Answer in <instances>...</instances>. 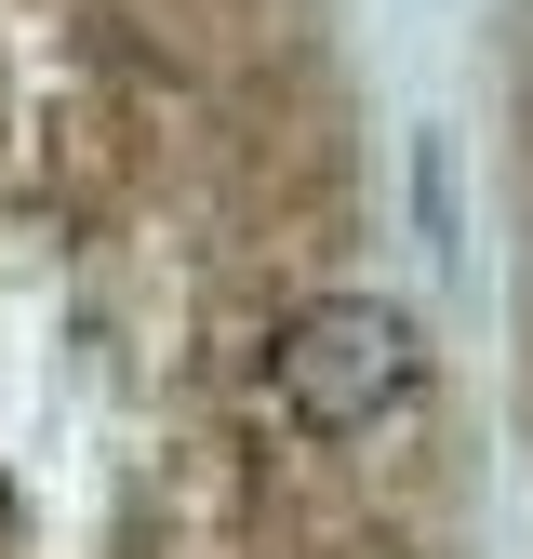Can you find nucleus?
I'll use <instances>...</instances> for the list:
<instances>
[{"label": "nucleus", "instance_id": "obj_2", "mask_svg": "<svg viewBox=\"0 0 533 559\" xmlns=\"http://www.w3.org/2000/svg\"><path fill=\"white\" fill-rule=\"evenodd\" d=\"M466 147H481V214H494L507 453L533 493V0H481V27H466Z\"/></svg>", "mask_w": 533, "mask_h": 559}, {"label": "nucleus", "instance_id": "obj_1", "mask_svg": "<svg viewBox=\"0 0 533 559\" xmlns=\"http://www.w3.org/2000/svg\"><path fill=\"white\" fill-rule=\"evenodd\" d=\"M481 373L360 0H0V559H481Z\"/></svg>", "mask_w": 533, "mask_h": 559}]
</instances>
